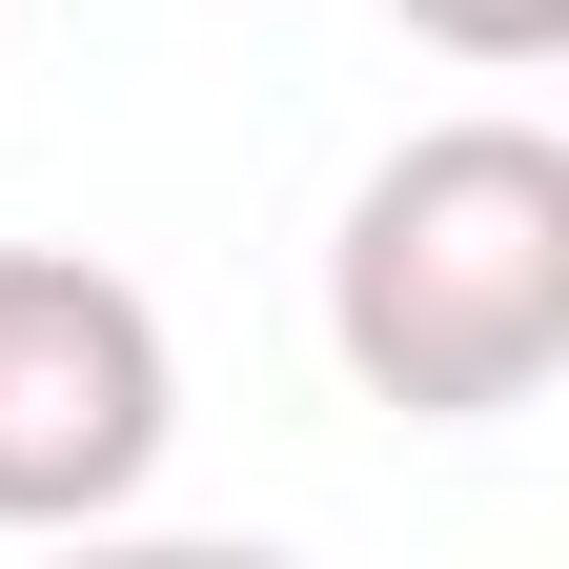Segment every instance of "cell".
<instances>
[{
	"mask_svg": "<svg viewBox=\"0 0 569 569\" xmlns=\"http://www.w3.org/2000/svg\"><path fill=\"white\" fill-rule=\"evenodd\" d=\"M326 346L407 427L549 407V367H569V142L549 122L387 142L367 203H346V244H326Z\"/></svg>",
	"mask_w": 569,
	"mask_h": 569,
	"instance_id": "obj_1",
	"label": "cell"
},
{
	"mask_svg": "<svg viewBox=\"0 0 569 569\" xmlns=\"http://www.w3.org/2000/svg\"><path fill=\"white\" fill-rule=\"evenodd\" d=\"M183 427V346L122 264L82 244H0V529H102L142 509Z\"/></svg>",
	"mask_w": 569,
	"mask_h": 569,
	"instance_id": "obj_2",
	"label": "cell"
},
{
	"mask_svg": "<svg viewBox=\"0 0 569 569\" xmlns=\"http://www.w3.org/2000/svg\"><path fill=\"white\" fill-rule=\"evenodd\" d=\"M407 41H448V61H488V82H509V61H549L569 41V0H387Z\"/></svg>",
	"mask_w": 569,
	"mask_h": 569,
	"instance_id": "obj_3",
	"label": "cell"
}]
</instances>
